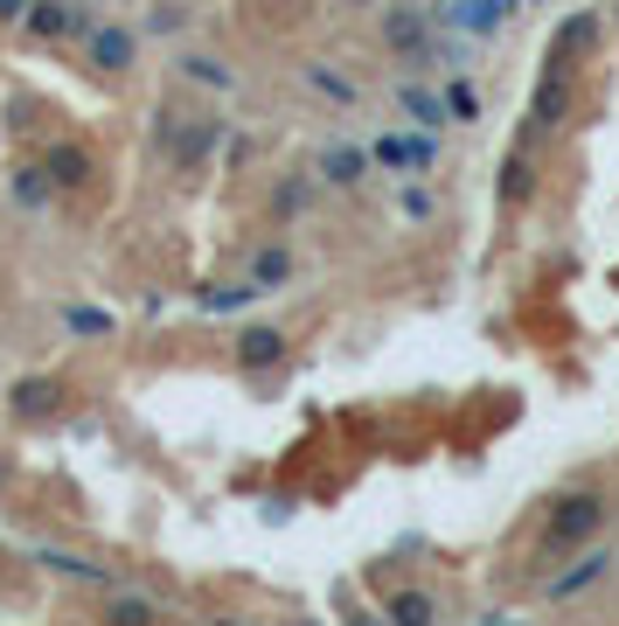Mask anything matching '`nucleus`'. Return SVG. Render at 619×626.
I'll list each match as a JSON object with an SVG mask.
<instances>
[{
  "label": "nucleus",
  "mask_w": 619,
  "mask_h": 626,
  "mask_svg": "<svg viewBox=\"0 0 619 626\" xmlns=\"http://www.w3.org/2000/svg\"><path fill=\"white\" fill-rule=\"evenodd\" d=\"M49 167L43 161H35V167H22V175H14V202H22V209H49Z\"/></svg>",
  "instance_id": "nucleus-12"
},
{
  "label": "nucleus",
  "mask_w": 619,
  "mask_h": 626,
  "mask_svg": "<svg viewBox=\"0 0 619 626\" xmlns=\"http://www.w3.org/2000/svg\"><path fill=\"white\" fill-rule=\"evenodd\" d=\"M307 78H313V91H328V98H342V105L355 98V84H348V78H334V70H328V63H313V70H307Z\"/></svg>",
  "instance_id": "nucleus-20"
},
{
  "label": "nucleus",
  "mask_w": 619,
  "mask_h": 626,
  "mask_svg": "<svg viewBox=\"0 0 619 626\" xmlns=\"http://www.w3.org/2000/svg\"><path fill=\"white\" fill-rule=\"evenodd\" d=\"M383 43L404 63H431V35H425V8H383Z\"/></svg>",
  "instance_id": "nucleus-2"
},
{
  "label": "nucleus",
  "mask_w": 619,
  "mask_h": 626,
  "mask_svg": "<svg viewBox=\"0 0 619 626\" xmlns=\"http://www.w3.org/2000/svg\"><path fill=\"white\" fill-rule=\"evenodd\" d=\"M286 272H293V258L278 251V244H272V251H258V264H251V279H258V286H278Z\"/></svg>",
  "instance_id": "nucleus-18"
},
{
  "label": "nucleus",
  "mask_w": 619,
  "mask_h": 626,
  "mask_svg": "<svg viewBox=\"0 0 619 626\" xmlns=\"http://www.w3.org/2000/svg\"><path fill=\"white\" fill-rule=\"evenodd\" d=\"M56 397H63V390H56L49 376H28V383H14V411H22V417H49Z\"/></svg>",
  "instance_id": "nucleus-11"
},
{
  "label": "nucleus",
  "mask_w": 619,
  "mask_h": 626,
  "mask_svg": "<svg viewBox=\"0 0 619 626\" xmlns=\"http://www.w3.org/2000/svg\"><path fill=\"white\" fill-rule=\"evenodd\" d=\"M348 8H369V0H348Z\"/></svg>",
  "instance_id": "nucleus-26"
},
{
  "label": "nucleus",
  "mask_w": 619,
  "mask_h": 626,
  "mask_svg": "<svg viewBox=\"0 0 619 626\" xmlns=\"http://www.w3.org/2000/svg\"><path fill=\"white\" fill-rule=\"evenodd\" d=\"M321 175H328L334 188H355V181H362V154H355V146H328Z\"/></svg>",
  "instance_id": "nucleus-13"
},
{
  "label": "nucleus",
  "mask_w": 619,
  "mask_h": 626,
  "mask_svg": "<svg viewBox=\"0 0 619 626\" xmlns=\"http://www.w3.org/2000/svg\"><path fill=\"white\" fill-rule=\"evenodd\" d=\"M111 619H119V626H146V619H154V605H146V599H119V605H111Z\"/></svg>",
  "instance_id": "nucleus-22"
},
{
  "label": "nucleus",
  "mask_w": 619,
  "mask_h": 626,
  "mask_svg": "<svg viewBox=\"0 0 619 626\" xmlns=\"http://www.w3.org/2000/svg\"><path fill=\"white\" fill-rule=\"evenodd\" d=\"M445 105H453V119H474V91H466V84L445 91Z\"/></svg>",
  "instance_id": "nucleus-24"
},
{
  "label": "nucleus",
  "mask_w": 619,
  "mask_h": 626,
  "mask_svg": "<svg viewBox=\"0 0 619 626\" xmlns=\"http://www.w3.org/2000/svg\"><path fill=\"white\" fill-rule=\"evenodd\" d=\"M592 35H598V14H571V22L550 35V70H571V56H585Z\"/></svg>",
  "instance_id": "nucleus-3"
},
{
  "label": "nucleus",
  "mask_w": 619,
  "mask_h": 626,
  "mask_svg": "<svg viewBox=\"0 0 619 626\" xmlns=\"http://www.w3.org/2000/svg\"><path fill=\"white\" fill-rule=\"evenodd\" d=\"M431 613H439V605H431L425 592H397V599H390V619H404V626H418V619H431Z\"/></svg>",
  "instance_id": "nucleus-17"
},
{
  "label": "nucleus",
  "mask_w": 619,
  "mask_h": 626,
  "mask_svg": "<svg viewBox=\"0 0 619 626\" xmlns=\"http://www.w3.org/2000/svg\"><path fill=\"white\" fill-rule=\"evenodd\" d=\"M278 209L299 216V209H307V181H286V188H278Z\"/></svg>",
  "instance_id": "nucleus-23"
},
{
  "label": "nucleus",
  "mask_w": 619,
  "mask_h": 626,
  "mask_svg": "<svg viewBox=\"0 0 619 626\" xmlns=\"http://www.w3.org/2000/svg\"><path fill=\"white\" fill-rule=\"evenodd\" d=\"M189 63V78H202V84H216V91H230V70L216 63V56H181Z\"/></svg>",
  "instance_id": "nucleus-19"
},
{
  "label": "nucleus",
  "mask_w": 619,
  "mask_h": 626,
  "mask_svg": "<svg viewBox=\"0 0 619 626\" xmlns=\"http://www.w3.org/2000/svg\"><path fill=\"white\" fill-rule=\"evenodd\" d=\"M28 8L35 0H0V22H28Z\"/></svg>",
  "instance_id": "nucleus-25"
},
{
  "label": "nucleus",
  "mask_w": 619,
  "mask_h": 626,
  "mask_svg": "<svg viewBox=\"0 0 619 626\" xmlns=\"http://www.w3.org/2000/svg\"><path fill=\"white\" fill-rule=\"evenodd\" d=\"M63 320H70L78 334H111V314H98V307H70Z\"/></svg>",
  "instance_id": "nucleus-21"
},
{
  "label": "nucleus",
  "mask_w": 619,
  "mask_h": 626,
  "mask_svg": "<svg viewBox=\"0 0 619 626\" xmlns=\"http://www.w3.org/2000/svg\"><path fill=\"white\" fill-rule=\"evenodd\" d=\"M91 63H98V70H133V35H126V28H98V35H91Z\"/></svg>",
  "instance_id": "nucleus-9"
},
{
  "label": "nucleus",
  "mask_w": 619,
  "mask_h": 626,
  "mask_svg": "<svg viewBox=\"0 0 619 626\" xmlns=\"http://www.w3.org/2000/svg\"><path fill=\"white\" fill-rule=\"evenodd\" d=\"M606 564H612L606 550H585V557H578L571 571H557V578H550V599H578L585 584H598V578H606Z\"/></svg>",
  "instance_id": "nucleus-5"
},
{
  "label": "nucleus",
  "mask_w": 619,
  "mask_h": 626,
  "mask_svg": "<svg viewBox=\"0 0 619 626\" xmlns=\"http://www.w3.org/2000/svg\"><path fill=\"white\" fill-rule=\"evenodd\" d=\"M28 28L49 43V35H70V28H84V14L70 8V0H35V8H28Z\"/></svg>",
  "instance_id": "nucleus-8"
},
{
  "label": "nucleus",
  "mask_w": 619,
  "mask_h": 626,
  "mask_svg": "<svg viewBox=\"0 0 619 626\" xmlns=\"http://www.w3.org/2000/svg\"><path fill=\"white\" fill-rule=\"evenodd\" d=\"M404 111H410V119H418V126H439V119H445V111H453V105H439V98H431V91H418V84H410V91H404Z\"/></svg>",
  "instance_id": "nucleus-16"
},
{
  "label": "nucleus",
  "mask_w": 619,
  "mask_h": 626,
  "mask_svg": "<svg viewBox=\"0 0 619 626\" xmlns=\"http://www.w3.org/2000/svg\"><path fill=\"white\" fill-rule=\"evenodd\" d=\"M258 293H265L258 279H251V286H230V293H202V314H237V307H251Z\"/></svg>",
  "instance_id": "nucleus-14"
},
{
  "label": "nucleus",
  "mask_w": 619,
  "mask_h": 626,
  "mask_svg": "<svg viewBox=\"0 0 619 626\" xmlns=\"http://www.w3.org/2000/svg\"><path fill=\"white\" fill-rule=\"evenodd\" d=\"M43 167H49L56 188H84V181H91V154H84V146H49Z\"/></svg>",
  "instance_id": "nucleus-7"
},
{
  "label": "nucleus",
  "mask_w": 619,
  "mask_h": 626,
  "mask_svg": "<svg viewBox=\"0 0 619 626\" xmlns=\"http://www.w3.org/2000/svg\"><path fill=\"white\" fill-rule=\"evenodd\" d=\"M445 14H453L460 28H474V35H495L515 14V0H460V8H445Z\"/></svg>",
  "instance_id": "nucleus-6"
},
{
  "label": "nucleus",
  "mask_w": 619,
  "mask_h": 626,
  "mask_svg": "<svg viewBox=\"0 0 619 626\" xmlns=\"http://www.w3.org/2000/svg\"><path fill=\"white\" fill-rule=\"evenodd\" d=\"M529 181H536V167H529V154H515L509 167H501V196H509V202H522V196H529Z\"/></svg>",
  "instance_id": "nucleus-15"
},
{
  "label": "nucleus",
  "mask_w": 619,
  "mask_h": 626,
  "mask_svg": "<svg viewBox=\"0 0 619 626\" xmlns=\"http://www.w3.org/2000/svg\"><path fill=\"white\" fill-rule=\"evenodd\" d=\"M598 522H606V501L598 495H564L550 508V550H578L598 536Z\"/></svg>",
  "instance_id": "nucleus-1"
},
{
  "label": "nucleus",
  "mask_w": 619,
  "mask_h": 626,
  "mask_svg": "<svg viewBox=\"0 0 619 626\" xmlns=\"http://www.w3.org/2000/svg\"><path fill=\"white\" fill-rule=\"evenodd\" d=\"M571 111V91H564V78H543V91H536V111H529V132H550L557 119Z\"/></svg>",
  "instance_id": "nucleus-10"
},
{
  "label": "nucleus",
  "mask_w": 619,
  "mask_h": 626,
  "mask_svg": "<svg viewBox=\"0 0 619 626\" xmlns=\"http://www.w3.org/2000/svg\"><path fill=\"white\" fill-rule=\"evenodd\" d=\"M237 363H243V369L286 363V334H278V328H243V334H237Z\"/></svg>",
  "instance_id": "nucleus-4"
}]
</instances>
